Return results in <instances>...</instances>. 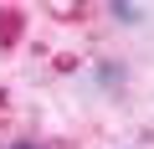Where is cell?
I'll return each instance as SVG.
<instances>
[{
    "label": "cell",
    "instance_id": "6da1fadb",
    "mask_svg": "<svg viewBox=\"0 0 154 149\" xmlns=\"http://www.w3.org/2000/svg\"><path fill=\"white\" fill-rule=\"evenodd\" d=\"M113 16H118V21H139L144 11H139V5H113Z\"/></svg>",
    "mask_w": 154,
    "mask_h": 149
},
{
    "label": "cell",
    "instance_id": "7a4b0ae2",
    "mask_svg": "<svg viewBox=\"0 0 154 149\" xmlns=\"http://www.w3.org/2000/svg\"><path fill=\"white\" fill-rule=\"evenodd\" d=\"M11 149H36V144H11Z\"/></svg>",
    "mask_w": 154,
    "mask_h": 149
}]
</instances>
